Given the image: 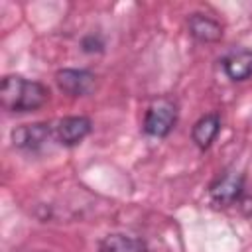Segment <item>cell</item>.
I'll use <instances>...</instances> for the list:
<instances>
[{"label": "cell", "instance_id": "obj_4", "mask_svg": "<svg viewBox=\"0 0 252 252\" xmlns=\"http://www.w3.org/2000/svg\"><path fill=\"white\" fill-rule=\"evenodd\" d=\"M10 136H12V144L16 148L35 152L41 146H45V142H49V138L53 136V128L47 122L22 124V126H16Z\"/></svg>", "mask_w": 252, "mask_h": 252}, {"label": "cell", "instance_id": "obj_8", "mask_svg": "<svg viewBox=\"0 0 252 252\" xmlns=\"http://www.w3.org/2000/svg\"><path fill=\"white\" fill-rule=\"evenodd\" d=\"M219 130H220V116L215 112H209L195 122L193 130H191V138L199 150H207L213 144V140L217 138Z\"/></svg>", "mask_w": 252, "mask_h": 252}, {"label": "cell", "instance_id": "obj_10", "mask_svg": "<svg viewBox=\"0 0 252 252\" xmlns=\"http://www.w3.org/2000/svg\"><path fill=\"white\" fill-rule=\"evenodd\" d=\"M98 252H146V244L136 236L114 232L98 242Z\"/></svg>", "mask_w": 252, "mask_h": 252}, {"label": "cell", "instance_id": "obj_11", "mask_svg": "<svg viewBox=\"0 0 252 252\" xmlns=\"http://www.w3.org/2000/svg\"><path fill=\"white\" fill-rule=\"evenodd\" d=\"M102 47H104V43L100 41V37H94V35H89V37H85L83 39V49L85 51H89V53H98V51H102Z\"/></svg>", "mask_w": 252, "mask_h": 252}, {"label": "cell", "instance_id": "obj_9", "mask_svg": "<svg viewBox=\"0 0 252 252\" xmlns=\"http://www.w3.org/2000/svg\"><path fill=\"white\" fill-rule=\"evenodd\" d=\"M222 69L230 81H246L252 75V51L240 49L222 59Z\"/></svg>", "mask_w": 252, "mask_h": 252}, {"label": "cell", "instance_id": "obj_2", "mask_svg": "<svg viewBox=\"0 0 252 252\" xmlns=\"http://www.w3.org/2000/svg\"><path fill=\"white\" fill-rule=\"evenodd\" d=\"M177 122V104L171 98L154 100L144 116V132L152 138H165Z\"/></svg>", "mask_w": 252, "mask_h": 252}, {"label": "cell", "instance_id": "obj_3", "mask_svg": "<svg viewBox=\"0 0 252 252\" xmlns=\"http://www.w3.org/2000/svg\"><path fill=\"white\" fill-rule=\"evenodd\" d=\"M55 83L69 96H87L94 91L96 77L87 69H61L55 73Z\"/></svg>", "mask_w": 252, "mask_h": 252}, {"label": "cell", "instance_id": "obj_6", "mask_svg": "<svg viewBox=\"0 0 252 252\" xmlns=\"http://www.w3.org/2000/svg\"><path fill=\"white\" fill-rule=\"evenodd\" d=\"M91 128L93 122L87 116H65L53 126V138L61 146H77L89 136Z\"/></svg>", "mask_w": 252, "mask_h": 252}, {"label": "cell", "instance_id": "obj_7", "mask_svg": "<svg viewBox=\"0 0 252 252\" xmlns=\"http://www.w3.org/2000/svg\"><path fill=\"white\" fill-rule=\"evenodd\" d=\"M187 28L189 33L201 43H213L222 37V26L207 14H199V12L191 14L187 20Z\"/></svg>", "mask_w": 252, "mask_h": 252}, {"label": "cell", "instance_id": "obj_5", "mask_svg": "<svg viewBox=\"0 0 252 252\" xmlns=\"http://www.w3.org/2000/svg\"><path fill=\"white\" fill-rule=\"evenodd\" d=\"M242 191H244V177H242V173L226 171V173H222L211 185L209 195H211V201L215 205L228 207V205H234L242 197Z\"/></svg>", "mask_w": 252, "mask_h": 252}, {"label": "cell", "instance_id": "obj_1", "mask_svg": "<svg viewBox=\"0 0 252 252\" xmlns=\"http://www.w3.org/2000/svg\"><path fill=\"white\" fill-rule=\"evenodd\" d=\"M49 100V89L39 81L6 75L0 83V102L12 112H33Z\"/></svg>", "mask_w": 252, "mask_h": 252}]
</instances>
